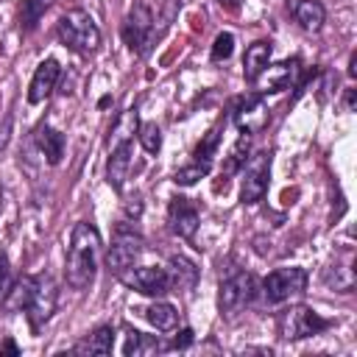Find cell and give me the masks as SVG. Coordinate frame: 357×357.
<instances>
[{
	"mask_svg": "<svg viewBox=\"0 0 357 357\" xmlns=\"http://www.w3.org/2000/svg\"><path fill=\"white\" fill-rule=\"evenodd\" d=\"M98 257H100V231L86 220L75 223L70 234V251H67V268H64L67 284L75 290L89 287L98 273Z\"/></svg>",
	"mask_w": 357,
	"mask_h": 357,
	"instance_id": "cell-1",
	"label": "cell"
},
{
	"mask_svg": "<svg viewBox=\"0 0 357 357\" xmlns=\"http://www.w3.org/2000/svg\"><path fill=\"white\" fill-rule=\"evenodd\" d=\"M59 39L73 53L89 56V53H95L100 47V28H98V22L92 20L89 11L73 8V11L61 14V20H59Z\"/></svg>",
	"mask_w": 357,
	"mask_h": 357,
	"instance_id": "cell-2",
	"label": "cell"
},
{
	"mask_svg": "<svg viewBox=\"0 0 357 357\" xmlns=\"http://www.w3.org/2000/svg\"><path fill=\"white\" fill-rule=\"evenodd\" d=\"M120 36H123L126 47H128L134 56H148L153 39H156V20H153V11H151L145 3H134V6L128 8L126 20H123Z\"/></svg>",
	"mask_w": 357,
	"mask_h": 357,
	"instance_id": "cell-3",
	"label": "cell"
},
{
	"mask_svg": "<svg viewBox=\"0 0 357 357\" xmlns=\"http://www.w3.org/2000/svg\"><path fill=\"white\" fill-rule=\"evenodd\" d=\"M307 271L304 268H276L262 279V296L268 304H284L290 298L304 296Z\"/></svg>",
	"mask_w": 357,
	"mask_h": 357,
	"instance_id": "cell-4",
	"label": "cell"
},
{
	"mask_svg": "<svg viewBox=\"0 0 357 357\" xmlns=\"http://www.w3.org/2000/svg\"><path fill=\"white\" fill-rule=\"evenodd\" d=\"M142 254V234L134 229V226H126L120 223L117 231H114V240L106 251V265L112 273H126Z\"/></svg>",
	"mask_w": 357,
	"mask_h": 357,
	"instance_id": "cell-5",
	"label": "cell"
},
{
	"mask_svg": "<svg viewBox=\"0 0 357 357\" xmlns=\"http://www.w3.org/2000/svg\"><path fill=\"white\" fill-rule=\"evenodd\" d=\"M257 293V279L245 271H237V273H229L220 287H218V310L223 315H234L237 310H243L245 304H251Z\"/></svg>",
	"mask_w": 357,
	"mask_h": 357,
	"instance_id": "cell-6",
	"label": "cell"
},
{
	"mask_svg": "<svg viewBox=\"0 0 357 357\" xmlns=\"http://www.w3.org/2000/svg\"><path fill=\"white\" fill-rule=\"evenodd\" d=\"M56 301H59V284H56V279L50 273L36 276L31 301L25 307V315H28V324H31L33 332H39L50 321V315L56 312Z\"/></svg>",
	"mask_w": 357,
	"mask_h": 357,
	"instance_id": "cell-7",
	"label": "cell"
},
{
	"mask_svg": "<svg viewBox=\"0 0 357 357\" xmlns=\"http://www.w3.org/2000/svg\"><path fill=\"white\" fill-rule=\"evenodd\" d=\"M332 321L321 318L315 310L310 307H293L279 318V337L284 340H301V337H312L321 335L324 329H329Z\"/></svg>",
	"mask_w": 357,
	"mask_h": 357,
	"instance_id": "cell-8",
	"label": "cell"
},
{
	"mask_svg": "<svg viewBox=\"0 0 357 357\" xmlns=\"http://www.w3.org/2000/svg\"><path fill=\"white\" fill-rule=\"evenodd\" d=\"M271 178V153L259 151L243 165V184H240V201L243 204H259L268 192Z\"/></svg>",
	"mask_w": 357,
	"mask_h": 357,
	"instance_id": "cell-9",
	"label": "cell"
},
{
	"mask_svg": "<svg viewBox=\"0 0 357 357\" xmlns=\"http://www.w3.org/2000/svg\"><path fill=\"white\" fill-rule=\"evenodd\" d=\"M120 279L142 293V296H153V298H162L165 293H170V279H167V271L165 268H156V265H145V268H128L126 273H120Z\"/></svg>",
	"mask_w": 357,
	"mask_h": 357,
	"instance_id": "cell-10",
	"label": "cell"
},
{
	"mask_svg": "<svg viewBox=\"0 0 357 357\" xmlns=\"http://www.w3.org/2000/svg\"><path fill=\"white\" fill-rule=\"evenodd\" d=\"M234 123L240 131L245 134H257L259 128H265L268 123V109H265V100L262 95H245L234 103V112H231Z\"/></svg>",
	"mask_w": 357,
	"mask_h": 357,
	"instance_id": "cell-11",
	"label": "cell"
},
{
	"mask_svg": "<svg viewBox=\"0 0 357 357\" xmlns=\"http://www.w3.org/2000/svg\"><path fill=\"white\" fill-rule=\"evenodd\" d=\"M167 223H170V231H173V234L184 237V240H192L195 231H198L201 218H198V209L190 204V198H181V195H178V198H173L170 206H167Z\"/></svg>",
	"mask_w": 357,
	"mask_h": 357,
	"instance_id": "cell-12",
	"label": "cell"
},
{
	"mask_svg": "<svg viewBox=\"0 0 357 357\" xmlns=\"http://www.w3.org/2000/svg\"><path fill=\"white\" fill-rule=\"evenodd\" d=\"M59 75H61V64L56 59L39 61V67L33 70L31 86H28V103H42L45 98H50V92L56 89Z\"/></svg>",
	"mask_w": 357,
	"mask_h": 357,
	"instance_id": "cell-13",
	"label": "cell"
},
{
	"mask_svg": "<svg viewBox=\"0 0 357 357\" xmlns=\"http://www.w3.org/2000/svg\"><path fill=\"white\" fill-rule=\"evenodd\" d=\"M128 170H131V139L128 142H117L109 151V162H106V181H109V187L120 192L126 178H128Z\"/></svg>",
	"mask_w": 357,
	"mask_h": 357,
	"instance_id": "cell-14",
	"label": "cell"
},
{
	"mask_svg": "<svg viewBox=\"0 0 357 357\" xmlns=\"http://www.w3.org/2000/svg\"><path fill=\"white\" fill-rule=\"evenodd\" d=\"M271 53H273V47H271V42H265V39L251 42V45L245 47V56H243V75H245L248 84L259 81V75L268 70Z\"/></svg>",
	"mask_w": 357,
	"mask_h": 357,
	"instance_id": "cell-15",
	"label": "cell"
},
{
	"mask_svg": "<svg viewBox=\"0 0 357 357\" xmlns=\"http://www.w3.org/2000/svg\"><path fill=\"white\" fill-rule=\"evenodd\" d=\"M167 279H170V290H192L198 282V268L195 262H190L181 254H173L167 259Z\"/></svg>",
	"mask_w": 357,
	"mask_h": 357,
	"instance_id": "cell-16",
	"label": "cell"
},
{
	"mask_svg": "<svg viewBox=\"0 0 357 357\" xmlns=\"http://www.w3.org/2000/svg\"><path fill=\"white\" fill-rule=\"evenodd\" d=\"M33 139H36V145H39L42 156L47 159V165H59V162H61V156H64V145H67L61 131H56L53 126L42 123V126L36 128Z\"/></svg>",
	"mask_w": 357,
	"mask_h": 357,
	"instance_id": "cell-17",
	"label": "cell"
},
{
	"mask_svg": "<svg viewBox=\"0 0 357 357\" xmlns=\"http://www.w3.org/2000/svg\"><path fill=\"white\" fill-rule=\"evenodd\" d=\"M290 8H293L296 22H298L304 31H310V33L321 31V25H324V20H326V11H324V6H321L318 0H293Z\"/></svg>",
	"mask_w": 357,
	"mask_h": 357,
	"instance_id": "cell-18",
	"label": "cell"
},
{
	"mask_svg": "<svg viewBox=\"0 0 357 357\" xmlns=\"http://www.w3.org/2000/svg\"><path fill=\"white\" fill-rule=\"evenodd\" d=\"M142 315H145L148 324H151L153 329H159V332H170V329H176V324H178V312H176V307L167 304V301H153V304H148V307L142 310Z\"/></svg>",
	"mask_w": 357,
	"mask_h": 357,
	"instance_id": "cell-19",
	"label": "cell"
},
{
	"mask_svg": "<svg viewBox=\"0 0 357 357\" xmlns=\"http://www.w3.org/2000/svg\"><path fill=\"white\" fill-rule=\"evenodd\" d=\"M112 349H114V326H98L84 343H78L73 351H78V354H112Z\"/></svg>",
	"mask_w": 357,
	"mask_h": 357,
	"instance_id": "cell-20",
	"label": "cell"
},
{
	"mask_svg": "<svg viewBox=\"0 0 357 357\" xmlns=\"http://www.w3.org/2000/svg\"><path fill=\"white\" fill-rule=\"evenodd\" d=\"M33 284H36V276H22L11 284V290H6L3 296V307L8 312H17V310H25L28 301H31V293H33Z\"/></svg>",
	"mask_w": 357,
	"mask_h": 357,
	"instance_id": "cell-21",
	"label": "cell"
},
{
	"mask_svg": "<svg viewBox=\"0 0 357 357\" xmlns=\"http://www.w3.org/2000/svg\"><path fill=\"white\" fill-rule=\"evenodd\" d=\"M50 6H53V0H22V6H20V28L22 31H33Z\"/></svg>",
	"mask_w": 357,
	"mask_h": 357,
	"instance_id": "cell-22",
	"label": "cell"
},
{
	"mask_svg": "<svg viewBox=\"0 0 357 357\" xmlns=\"http://www.w3.org/2000/svg\"><path fill=\"white\" fill-rule=\"evenodd\" d=\"M248 151H251V134H245V131H240V137H237V142L231 145V151H229V156H226V173L231 176V173H237V170H243V165H245V159H248Z\"/></svg>",
	"mask_w": 357,
	"mask_h": 357,
	"instance_id": "cell-23",
	"label": "cell"
},
{
	"mask_svg": "<svg viewBox=\"0 0 357 357\" xmlns=\"http://www.w3.org/2000/svg\"><path fill=\"white\" fill-rule=\"evenodd\" d=\"M218 142H220V128L215 126V128H209L206 131V137L195 145V151H192V162H198V165H206V167H212V159H215V153H218Z\"/></svg>",
	"mask_w": 357,
	"mask_h": 357,
	"instance_id": "cell-24",
	"label": "cell"
},
{
	"mask_svg": "<svg viewBox=\"0 0 357 357\" xmlns=\"http://www.w3.org/2000/svg\"><path fill=\"white\" fill-rule=\"evenodd\" d=\"M324 282L332 284L337 293H351L354 290V273H351V268H343V265H332L324 273Z\"/></svg>",
	"mask_w": 357,
	"mask_h": 357,
	"instance_id": "cell-25",
	"label": "cell"
},
{
	"mask_svg": "<svg viewBox=\"0 0 357 357\" xmlns=\"http://www.w3.org/2000/svg\"><path fill=\"white\" fill-rule=\"evenodd\" d=\"M137 137H139V145L148 151V153H159L162 151V128L156 123H142L137 126Z\"/></svg>",
	"mask_w": 357,
	"mask_h": 357,
	"instance_id": "cell-26",
	"label": "cell"
},
{
	"mask_svg": "<svg viewBox=\"0 0 357 357\" xmlns=\"http://www.w3.org/2000/svg\"><path fill=\"white\" fill-rule=\"evenodd\" d=\"M296 73H298V59L282 61V64L276 67V78H271V89H268V92H282V89H287V86L293 84Z\"/></svg>",
	"mask_w": 357,
	"mask_h": 357,
	"instance_id": "cell-27",
	"label": "cell"
},
{
	"mask_svg": "<svg viewBox=\"0 0 357 357\" xmlns=\"http://www.w3.org/2000/svg\"><path fill=\"white\" fill-rule=\"evenodd\" d=\"M137 109H128L120 120H117V126H114V131H112V145H117V142H128L131 139V134L137 131Z\"/></svg>",
	"mask_w": 357,
	"mask_h": 357,
	"instance_id": "cell-28",
	"label": "cell"
},
{
	"mask_svg": "<svg viewBox=\"0 0 357 357\" xmlns=\"http://www.w3.org/2000/svg\"><path fill=\"white\" fill-rule=\"evenodd\" d=\"M209 170H212V167L192 162V165H187V167H178V170H176V176H173V181H176V184H181V187H192L198 178L209 176Z\"/></svg>",
	"mask_w": 357,
	"mask_h": 357,
	"instance_id": "cell-29",
	"label": "cell"
},
{
	"mask_svg": "<svg viewBox=\"0 0 357 357\" xmlns=\"http://www.w3.org/2000/svg\"><path fill=\"white\" fill-rule=\"evenodd\" d=\"M234 53V36L229 33V31H223V33H218L215 36V42H212V61H226L229 56Z\"/></svg>",
	"mask_w": 357,
	"mask_h": 357,
	"instance_id": "cell-30",
	"label": "cell"
},
{
	"mask_svg": "<svg viewBox=\"0 0 357 357\" xmlns=\"http://www.w3.org/2000/svg\"><path fill=\"white\" fill-rule=\"evenodd\" d=\"M8 284H11V265H8V257L0 251V298L6 296Z\"/></svg>",
	"mask_w": 357,
	"mask_h": 357,
	"instance_id": "cell-31",
	"label": "cell"
},
{
	"mask_svg": "<svg viewBox=\"0 0 357 357\" xmlns=\"http://www.w3.org/2000/svg\"><path fill=\"white\" fill-rule=\"evenodd\" d=\"M192 340H195V332L184 326V329H178V335H176V337L170 340V349H187V346H190Z\"/></svg>",
	"mask_w": 357,
	"mask_h": 357,
	"instance_id": "cell-32",
	"label": "cell"
},
{
	"mask_svg": "<svg viewBox=\"0 0 357 357\" xmlns=\"http://www.w3.org/2000/svg\"><path fill=\"white\" fill-rule=\"evenodd\" d=\"M126 215H128V218H139V215H142V201H139V198H131V201L126 204Z\"/></svg>",
	"mask_w": 357,
	"mask_h": 357,
	"instance_id": "cell-33",
	"label": "cell"
},
{
	"mask_svg": "<svg viewBox=\"0 0 357 357\" xmlns=\"http://www.w3.org/2000/svg\"><path fill=\"white\" fill-rule=\"evenodd\" d=\"M0 354H14V357H17V354H20V349H17V343L8 337V340H3V343H0Z\"/></svg>",
	"mask_w": 357,
	"mask_h": 357,
	"instance_id": "cell-34",
	"label": "cell"
},
{
	"mask_svg": "<svg viewBox=\"0 0 357 357\" xmlns=\"http://www.w3.org/2000/svg\"><path fill=\"white\" fill-rule=\"evenodd\" d=\"M354 98H357V89H346V109L354 112Z\"/></svg>",
	"mask_w": 357,
	"mask_h": 357,
	"instance_id": "cell-35",
	"label": "cell"
},
{
	"mask_svg": "<svg viewBox=\"0 0 357 357\" xmlns=\"http://www.w3.org/2000/svg\"><path fill=\"white\" fill-rule=\"evenodd\" d=\"M218 3H220V6H223V8H229V11H237V8H240V3H243V0H218Z\"/></svg>",
	"mask_w": 357,
	"mask_h": 357,
	"instance_id": "cell-36",
	"label": "cell"
},
{
	"mask_svg": "<svg viewBox=\"0 0 357 357\" xmlns=\"http://www.w3.org/2000/svg\"><path fill=\"white\" fill-rule=\"evenodd\" d=\"M349 75L351 78L357 75V53H351V59H349Z\"/></svg>",
	"mask_w": 357,
	"mask_h": 357,
	"instance_id": "cell-37",
	"label": "cell"
},
{
	"mask_svg": "<svg viewBox=\"0 0 357 357\" xmlns=\"http://www.w3.org/2000/svg\"><path fill=\"white\" fill-rule=\"evenodd\" d=\"M0 209H3V187H0Z\"/></svg>",
	"mask_w": 357,
	"mask_h": 357,
	"instance_id": "cell-38",
	"label": "cell"
}]
</instances>
